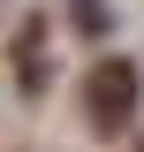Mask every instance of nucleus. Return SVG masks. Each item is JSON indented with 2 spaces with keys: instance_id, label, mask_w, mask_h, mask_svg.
<instances>
[{
  "instance_id": "nucleus-1",
  "label": "nucleus",
  "mask_w": 144,
  "mask_h": 152,
  "mask_svg": "<svg viewBox=\"0 0 144 152\" xmlns=\"http://www.w3.org/2000/svg\"><path fill=\"white\" fill-rule=\"evenodd\" d=\"M129 107H137V69L129 61H114V69H99V84H91V114L106 122V129H121Z\"/></svg>"
}]
</instances>
